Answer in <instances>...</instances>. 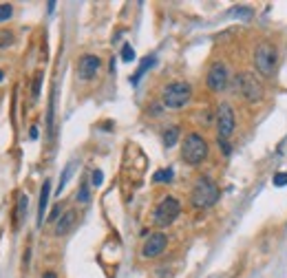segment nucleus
Masks as SVG:
<instances>
[{"instance_id":"b1692460","label":"nucleus","mask_w":287,"mask_h":278,"mask_svg":"<svg viewBox=\"0 0 287 278\" xmlns=\"http://www.w3.org/2000/svg\"><path fill=\"white\" fill-rule=\"evenodd\" d=\"M274 185H276V188L287 185V172H276V175H274Z\"/></svg>"},{"instance_id":"f03ea898","label":"nucleus","mask_w":287,"mask_h":278,"mask_svg":"<svg viewBox=\"0 0 287 278\" xmlns=\"http://www.w3.org/2000/svg\"><path fill=\"white\" fill-rule=\"evenodd\" d=\"M208 141L203 139L199 132H188L181 144V159H183L188 166H199L201 161L208 159Z\"/></svg>"},{"instance_id":"39448f33","label":"nucleus","mask_w":287,"mask_h":278,"mask_svg":"<svg viewBox=\"0 0 287 278\" xmlns=\"http://www.w3.org/2000/svg\"><path fill=\"white\" fill-rule=\"evenodd\" d=\"M179 212H181V203L175 197H163L153 212V223L157 227H168L179 216Z\"/></svg>"},{"instance_id":"7ed1b4c3","label":"nucleus","mask_w":287,"mask_h":278,"mask_svg":"<svg viewBox=\"0 0 287 278\" xmlns=\"http://www.w3.org/2000/svg\"><path fill=\"white\" fill-rule=\"evenodd\" d=\"M278 64V49L272 42L263 40L256 44L254 49V69L259 71L263 77H272Z\"/></svg>"},{"instance_id":"f3484780","label":"nucleus","mask_w":287,"mask_h":278,"mask_svg":"<svg viewBox=\"0 0 287 278\" xmlns=\"http://www.w3.org/2000/svg\"><path fill=\"white\" fill-rule=\"evenodd\" d=\"M55 95V93H53ZM51 95V100H49V113H47V132L49 137L53 135V108H55V97Z\"/></svg>"},{"instance_id":"dca6fc26","label":"nucleus","mask_w":287,"mask_h":278,"mask_svg":"<svg viewBox=\"0 0 287 278\" xmlns=\"http://www.w3.org/2000/svg\"><path fill=\"white\" fill-rule=\"evenodd\" d=\"M172 177H175V172H172L170 168H166V170H157L153 175V183H163V181H166V183H170Z\"/></svg>"},{"instance_id":"9d476101","label":"nucleus","mask_w":287,"mask_h":278,"mask_svg":"<svg viewBox=\"0 0 287 278\" xmlns=\"http://www.w3.org/2000/svg\"><path fill=\"white\" fill-rule=\"evenodd\" d=\"M100 66H102V60L97 55H91V53H88V55H82L78 62V77L84 79V82H91L97 75Z\"/></svg>"},{"instance_id":"f257e3e1","label":"nucleus","mask_w":287,"mask_h":278,"mask_svg":"<svg viewBox=\"0 0 287 278\" xmlns=\"http://www.w3.org/2000/svg\"><path fill=\"white\" fill-rule=\"evenodd\" d=\"M219 199H221V190L212 179H208V177H199V179L194 181L192 192H190V201H192L194 207L206 210V207L216 205Z\"/></svg>"},{"instance_id":"5701e85b","label":"nucleus","mask_w":287,"mask_h":278,"mask_svg":"<svg viewBox=\"0 0 287 278\" xmlns=\"http://www.w3.org/2000/svg\"><path fill=\"white\" fill-rule=\"evenodd\" d=\"M122 60L124 62H132V60H135V51H132L130 44H124V47H122Z\"/></svg>"},{"instance_id":"0eeeda50","label":"nucleus","mask_w":287,"mask_h":278,"mask_svg":"<svg viewBox=\"0 0 287 278\" xmlns=\"http://www.w3.org/2000/svg\"><path fill=\"white\" fill-rule=\"evenodd\" d=\"M234 126H236L234 108L228 101L219 104V110H216V132H219V139H230L234 132Z\"/></svg>"},{"instance_id":"f8f14e48","label":"nucleus","mask_w":287,"mask_h":278,"mask_svg":"<svg viewBox=\"0 0 287 278\" xmlns=\"http://www.w3.org/2000/svg\"><path fill=\"white\" fill-rule=\"evenodd\" d=\"M49 197H51V181H44L42 190H40V201H38V227H42L44 223V214H47V203Z\"/></svg>"},{"instance_id":"a211bd4d","label":"nucleus","mask_w":287,"mask_h":278,"mask_svg":"<svg viewBox=\"0 0 287 278\" xmlns=\"http://www.w3.org/2000/svg\"><path fill=\"white\" fill-rule=\"evenodd\" d=\"M42 77H44L42 73H35L33 84H31V100H33V101H38V97H40V86H42Z\"/></svg>"},{"instance_id":"c756f323","label":"nucleus","mask_w":287,"mask_h":278,"mask_svg":"<svg viewBox=\"0 0 287 278\" xmlns=\"http://www.w3.org/2000/svg\"><path fill=\"white\" fill-rule=\"evenodd\" d=\"M2 77H4V73H2V71H0V82H2Z\"/></svg>"},{"instance_id":"4be33fe9","label":"nucleus","mask_w":287,"mask_h":278,"mask_svg":"<svg viewBox=\"0 0 287 278\" xmlns=\"http://www.w3.org/2000/svg\"><path fill=\"white\" fill-rule=\"evenodd\" d=\"M11 16H13V7H11V4H9V2L0 4V22H7Z\"/></svg>"},{"instance_id":"20e7f679","label":"nucleus","mask_w":287,"mask_h":278,"mask_svg":"<svg viewBox=\"0 0 287 278\" xmlns=\"http://www.w3.org/2000/svg\"><path fill=\"white\" fill-rule=\"evenodd\" d=\"M192 100V86L188 82H170L161 91V101L166 108H183Z\"/></svg>"},{"instance_id":"412c9836","label":"nucleus","mask_w":287,"mask_h":278,"mask_svg":"<svg viewBox=\"0 0 287 278\" xmlns=\"http://www.w3.org/2000/svg\"><path fill=\"white\" fill-rule=\"evenodd\" d=\"M78 201L79 203H88V201H91V192H88V183H86V181H82V183H79V188H78Z\"/></svg>"},{"instance_id":"a878e982","label":"nucleus","mask_w":287,"mask_h":278,"mask_svg":"<svg viewBox=\"0 0 287 278\" xmlns=\"http://www.w3.org/2000/svg\"><path fill=\"white\" fill-rule=\"evenodd\" d=\"M91 181H93V185H95V188H100L102 181H104V175H102V170H93Z\"/></svg>"},{"instance_id":"6e6552de","label":"nucleus","mask_w":287,"mask_h":278,"mask_svg":"<svg viewBox=\"0 0 287 278\" xmlns=\"http://www.w3.org/2000/svg\"><path fill=\"white\" fill-rule=\"evenodd\" d=\"M228 82H230V71L223 62H212L210 69L206 73V84L210 91L214 93H221L228 88Z\"/></svg>"},{"instance_id":"9b49d317","label":"nucleus","mask_w":287,"mask_h":278,"mask_svg":"<svg viewBox=\"0 0 287 278\" xmlns=\"http://www.w3.org/2000/svg\"><path fill=\"white\" fill-rule=\"evenodd\" d=\"M75 221H78V212H75V210H66L64 214L57 219V223H55V236H64V234H69L71 227L75 225Z\"/></svg>"},{"instance_id":"1a4fd4ad","label":"nucleus","mask_w":287,"mask_h":278,"mask_svg":"<svg viewBox=\"0 0 287 278\" xmlns=\"http://www.w3.org/2000/svg\"><path fill=\"white\" fill-rule=\"evenodd\" d=\"M166 245H168L166 234L163 232H153V234H148V238H146L144 247H141V254H144L146 258H157L159 254H163Z\"/></svg>"},{"instance_id":"4468645a","label":"nucleus","mask_w":287,"mask_h":278,"mask_svg":"<svg viewBox=\"0 0 287 278\" xmlns=\"http://www.w3.org/2000/svg\"><path fill=\"white\" fill-rule=\"evenodd\" d=\"M26 207H29V197H26V194H20V197H18V207H16V223H13L16 227L26 216Z\"/></svg>"},{"instance_id":"2eb2a0df","label":"nucleus","mask_w":287,"mask_h":278,"mask_svg":"<svg viewBox=\"0 0 287 278\" xmlns=\"http://www.w3.org/2000/svg\"><path fill=\"white\" fill-rule=\"evenodd\" d=\"M177 139H179V126H170L163 130V146L166 148H172L177 144Z\"/></svg>"},{"instance_id":"393cba45","label":"nucleus","mask_w":287,"mask_h":278,"mask_svg":"<svg viewBox=\"0 0 287 278\" xmlns=\"http://www.w3.org/2000/svg\"><path fill=\"white\" fill-rule=\"evenodd\" d=\"M216 144H219V150H221V154H225V157H228V154L232 152V146L228 144V139H216Z\"/></svg>"},{"instance_id":"c85d7f7f","label":"nucleus","mask_w":287,"mask_h":278,"mask_svg":"<svg viewBox=\"0 0 287 278\" xmlns=\"http://www.w3.org/2000/svg\"><path fill=\"white\" fill-rule=\"evenodd\" d=\"M42 278H57V274H55V272H44Z\"/></svg>"},{"instance_id":"aec40b11","label":"nucleus","mask_w":287,"mask_h":278,"mask_svg":"<svg viewBox=\"0 0 287 278\" xmlns=\"http://www.w3.org/2000/svg\"><path fill=\"white\" fill-rule=\"evenodd\" d=\"M73 168H75V161H71L69 166L64 168V172H62V177H60V183H57V194L64 190V185H66V181H69V177H71V172H73Z\"/></svg>"},{"instance_id":"ddd939ff","label":"nucleus","mask_w":287,"mask_h":278,"mask_svg":"<svg viewBox=\"0 0 287 278\" xmlns=\"http://www.w3.org/2000/svg\"><path fill=\"white\" fill-rule=\"evenodd\" d=\"M153 64H155V55H146V57H144V62H141V64H139V69H137L135 73H132L130 84H135V86H137V84H139V79H141V75H144L146 71H148Z\"/></svg>"},{"instance_id":"6ab92c4d","label":"nucleus","mask_w":287,"mask_h":278,"mask_svg":"<svg viewBox=\"0 0 287 278\" xmlns=\"http://www.w3.org/2000/svg\"><path fill=\"white\" fill-rule=\"evenodd\" d=\"M13 42H16V38H13L11 31H9V29H0V49L11 47Z\"/></svg>"},{"instance_id":"cd10ccee","label":"nucleus","mask_w":287,"mask_h":278,"mask_svg":"<svg viewBox=\"0 0 287 278\" xmlns=\"http://www.w3.org/2000/svg\"><path fill=\"white\" fill-rule=\"evenodd\" d=\"M29 137H31V139H38V128H31V132H29Z\"/></svg>"},{"instance_id":"423d86ee","label":"nucleus","mask_w":287,"mask_h":278,"mask_svg":"<svg viewBox=\"0 0 287 278\" xmlns=\"http://www.w3.org/2000/svg\"><path fill=\"white\" fill-rule=\"evenodd\" d=\"M236 88L243 95V100L250 101V104H256V101L263 100V84L259 82L254 73H238L236 75Z\"/></svg>"},{"instance_id":"bb28decb","label":"nucleus","mask_w":287,"mask_h":278,"mask_svg":"<svg viewBox=\"0 0 287 278\" xmlns=\"http://www.w3.org/2000/svg\"><path fill=\"white\" fill-rule=\"evenodd\" d=\"M57 219H60V205H55L51 210V214H49V219L47 221H51V223H57Z\"/></svg>"}]
</instances>
